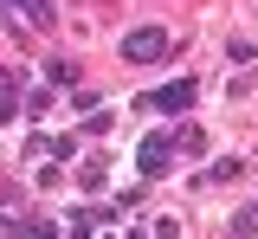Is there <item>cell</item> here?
Instances as JSON below:
<instances>
[{
	"label": "cell",
	"instance_id": "obj_2",
	"mask_svg": "<svg viewBox=\"0 0 258 239\" xmlns=\"http://www.w3.org/2000/svg\"><path fill=\"white\" fill-rule=\"evenodd\" d=\"M168 45H174V39L161 33V26H136V33L123 39V58H136V65H155V58H168Z\"/></svg>",
	"mask_w": 258,
	"mask_h": 239
},
{
	"label": "cell",
	"instance_id": "obj_5",
	"mask_svg": "<svg viewBox=\"0 0 258 239\" xmlns=\"http://www.w3.org/2000/svg\"><path fill=\"white\" fill-rule=\"evenodd\" d=\"M239 174H245V162H239V155H220L213 168L200 174V188H226V181H239Z\"/></svg>",
	"mask_w": 258,
	"mask_h": 239
},
{
	"label": "cell",
	"instance_id": "obj_1",
	"mask_svg": "<svg viewBox=\"0 0 258 239\" xmlns=\"http://www.w3.org/2000/svg\"><path fill=\"white\" fill-rule=\"evenodd\" d=\"M194 97H200V84H194V78H174V84L149 91V97H142V110H149V116H187Z\"/></svg>",
	"mask_w": 258,
	"mask_h": 239
},
{
	"label": "cell",
	"instance_id": "obj_8",
	"mask_svg": "<svg viewBox=\"0 0 258 239\" xmlns=\"http://www.w3.org/2000/svg\"><path fill=\"white\" fill-rule=\"evenodd\" d=\"M174 142H181V149H187V155H200V149H207V136H200V130H194V123H181V130H174Z\"/></svg>",
	"mask_w": 258,
	"mask_h": 239
},
{
	"label": "cell",
	"instance_id": "obj_6",
	"mask_svg": "<svg viewBox=\"0 0 258 239\" xmlns=\"http://www.w3.org/2000/svg\"><path fill=\"white\" fill-rule=\"evenodd\" d=\"M181 226L168 220V213H155V220H142V226H129V239H174Z\"/></svg>",
	"mask_w": 258,
	"mask_h": 239
},
{
	"label": "cell",
	"instance_id": "obj_10",
	"mask_svg": "<svg viewBox=\"0 0 258 239\" xmlns=\"http://www.w3.org/2000/svg\"><path fill=\"white\" fill-rule=\"evenodd\" d=\"M252 233H258V207H245V213L232 220V239H252Z\"/></svg>",
	"mask_w": 258,
	"mask_h": 239
},
{
	"label": "cell",
	"instance_id": "obj_4",
	"mask_svg": "<svg viewBox=\"0 0 258 239\" xmlns=\"http://www.w3.org/2000/svg\"><path fill=\"white\" fill-rule=\"evenodd\" d=\"M7 7H13L26 26H52V20H58V7H52V0H7Z\"/></svg>",
	"mask_w": 258,
	"mask_h": 239
},
{
	"label": "cell",
	"instance_id": "obj_11",
	"mask_svg": "<svg viewBox=\"0 0 258 239\" xmlns=\"http://www.w3.org/2000/svg\"><path fill=\"white\" fill-rule=\"evenodd\" d=\"M45 71H52V84H78V65H71V58H52Z\"/></svg>",
	"mask_w": 258,
	"mask_h": 239
},
{
	"label": "cell",
	"instance_id": "obj_12",
	"mask_svg": "<svg viewBox=\"0 0 258 239\" xmlns=\"http://www.w3.org/2000/svg\"><path fill=\"white\" fill-rule=\"evenodd\" d=\"M13 239H58V233H52L45 220H20V233H13Z\"/></svg>",
	"mask_w": 258,
	"mask_h": 239
},
{
	"label": "cell",
	"instance_id": "obj_9",
	"mask_svg": "<svg viewBox=\"0 0 258 239\" xmlns=\"http://www.w3.org/2000/svg\"><path fill=\"white\" fill-rule=\"evenodd\" d=\"M110 123H116L110 110H91V116H84V136H110Z\"/></svg>",
	"mask_w": 258,
	"mask_h": 239
},
{
	"label": "cell",
	"instance_id": "obj_3",
	"mask_svg": "<svg viewBox=\"0 0 258 239\" xmlns=\"http://www.w3.org/2000/svg\"><path fill=\"white\" fill-rule=\"evenodd\" d=\"M174 149H181V142H174V136H161V130H155V136H142V149H136L142 174H161L168 162H174Z\"/></svg>",
	"mask_w": 258,
	"mask_h": 239
},
{
	"label": "cell",
	"instance_id": "obj_7",
	"mask_svg": "<svg viewBox=\"0 0 258 239\" xmlns=\"http://www.w3.org/2000/svg\"><path fill=\"white\" fill-rule=\"evenodd\" d=\"M78 188L97 194V188H103V162H84V168H78Z\"/></svg>",
	"mask_w": 258,
	"mask_h": 239
}]
</instances>
